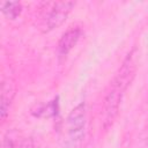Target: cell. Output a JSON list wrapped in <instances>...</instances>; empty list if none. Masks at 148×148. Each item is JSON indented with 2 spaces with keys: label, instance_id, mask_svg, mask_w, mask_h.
<instances>
[{
  "label": "cell",
  "instance_id": "cell-5",
  "mask_svg": "<svg viewBox=\"0 0 148 148\" xmlns=\"http://www.w3.org/2000/svg\"><path fill=\"white\" fill-rule=\"evenodd\" d=\"M15 95V83L12 79H6L2 82L1 86V99H0V116L1 119L5 120V118L8 114L9 106L12 104V101Z\"/></svg>",
  "mask_w": 148,
  "mask_h": 148
},
{
  "label": "cell",
  "instance_id": "cell-9",
  "mask_svg": "<svg viewBox=\"0 0 148 148\" xmlns=\"http://www.w3.org/2000/svg\"><path fill=\"white\" fill-rule=\"evenodd\" d=\"M145 148H148V138H147V141H146V146H145Z\"/></svg>",
  "mask_w": 148,
  "mask_h": 148
},
{
  "label": "cell",
  "instance_id": "cell-7",
  "mask_svg": "<svg viewBox=\"0 0 148 148\" xmlns=\"http://www.w3.org/2000/svg\"><path fill=\"white\" fill-rule=\"evenodd\" d=\"M20 141H15L13 135L8 132L5 136H3V140H2V147L1 148H17Z\"/></svg>",
  "mask_w": 148,
  "mask_h": 148
},
{
  "label": "cell",
  "instance_id": "cell-2",
  "mask_svg": "<svg viewBox=\"0 0 148 148\" xmlns=\"http://www.w3.org/2000/svg\"><path fill=\"white\" fill-rule=\"evenodd\" d=\"M75 2L73 1H51L44 2L38 15V27L43 32H49L61 25L69 13L72 12Z\"/></svg>",
  "mask_w": 148,
  "mask_h": 148
},
{
  "label": "cell",
  "instance_id": "cell-6",
  "mask_svg": "<svg viewBox=\"0 0 148 148\" xmlns=\"http://www.w3.org/2000/svg\"><path fill=\"white\" fill-rule=\"evenodd\" d=\"M1 12L10 20L16 18L22 12V5L18 1H3L0 3Z\"/></svg>",
  "mask_w": 148,
  "mask_h": 148
},
{
  "label": "cell",
  "instance_id": "cell-3",
  "mask_svg": "<svg viewBox=\"0 0 148 148\" xmlns=\"http://www.w3.org/2000/svg\"><path fill=\"white\" fill-rule=\"evenodd\" d=\"M86 126V104L80 103L68 114L66 119L67 141L68 148H77L84 136Z\"/></svg>",
  "mask_w": 148,
  "mask_h": 148
},
{
  "label": "cell",
  "instance_id": "cell-4",
  "mask_svg": "<svg viewBox=\"0 0 148 148\" xmlns=\"http://www.w3.org/2000/svg\"><path fill=\"white\" fill-rule=\"evenodd\" d=\"M81 36V29L77 27H72L68 30H66L59 43H58V53L59 56H67L69 51L76 45Z\"/></svg>",
  "mask_w": 148,
  "mask_h": 148
},
{
  "label": "cell",
  "instance_id": "cell-8",
  "mask_svg": "<svg viewBox=\"0 0 148 148\" xmlns=\"http://www.w3.org/2000/svg\"><path fill=\"white\" fill-rule=\"evenodd\" d=\"M17 148H35L31 139H22L17 146Z\"/></svg>",
  "mask_w": 148,
  "mask_h": 148
},
{
  "label": "cell",
  "instance_id": "cell-1",
  "mask_svg": "<svg viewBox=\"0 0 148 148\" xmlns=\"http://www.w3.org/2000/svg\"><path fill=\"white\" fill-rule=\"evenodd\" d=\"M135 73V62L133 60V52L128 53L126 59L124 60L121 67L119 68L116 77L112 81L111 89L109 90L103 106V126L108 128L112 125L114 118L118 114L119 106L123 99V96L131 84L133 76Z\"/></svg>",
  "mask_w": 148,
  "mask_h": 148
}]
</instances>
